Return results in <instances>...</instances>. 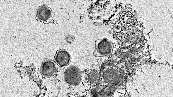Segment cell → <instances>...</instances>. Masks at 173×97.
I'll list each match as a JSON object with an SVG mask.
<instances>
[{"label":"cell","mask_w":173,"mask_h":97,"mask_svg":"<svg viewBox=\"0 0 173 97\" xmlns=\"http://www.w3.org/2000/svg\"><path fill=\"white\" fill-rule=\"evenodd\" d=\"M95 48L93 53L94 56L97 57H107L112 52V44L110 40L104 38L95 41Z\"/></svg>","instance_id":"1"},{"label":"cell","mask_w":173,"mask_h":97,"mask_svg":"<svg viewBox=\"0 0 173 97\" xmlns=\"http://www.w3.org/2000/svg\"><path fill=\"white\" fill-rule=\"evenodd\" d=\"M36 20L47 24L52 23L55 18V13L46 4L39 6L37 10Z\"/></svg>","instance_id":"2"},{"label":"cell","mask_w":173,"mask_h":97,"mask_svg":"<svg viewBox=\"0 0 173 97\" xmlns=\"http://www.w3.org/2000/svg\"><path fill=\"white\" fill-rule=\"evenodd\" d=\"M64 78L66 82L69 85H77L81 81V73L78 67L72 66L66 70L64 74Z\"/></svg>","instance_id":"3"},{"label":"cell","mask_w":173,"mask_h":97,"mask_svg":"<svg viewBox=\"0 0 173 97\" xmlns=\"http://www.w3.org/2000/svg\"><path fill=\"white\" fill-rule=\"evenodd\" d=\"M70 60V54L67 51L64 49L57 51L54 59L55 63L60 67H63L69 65Z\"/></svg>","instance_id":"4"},{"label":"cell","mask_w":173,"mask_h":97,"mask_svg":"<svg viewBox=\"0 0 173 97\" xmlns=\"http://www.w3.org/2000/svg\"><path fill=\"white\" fill-rule=\"evenodd\" d=\"M57 71V68L54 62L47 59L44 61L40 69V73L42 75L51 77L55 74Z\"/></svg>","instance_id":"5"},{"label":"cell","mask_w":173,"mask_h":97,"mask_svg":"<svg viewBox=\"0 0 173 97\" xmlns=\"http://www.w3.org/2000/svg\"><path fill=\"white\" fill-rule=\"evenodd\" d=\"M122 23L125 24H129L132 22L133 20V15L129 12H125L121 17Z\"/></svg>","instance_id":"6"},{"label":"cell","mask_w":173,"mask_h":97,"mask_svg":"<svg viewBox=\"0 0 173 97\" xmlns=\"http://www.w3.org/2000/svg\"><path fill=\"white\" fill-rule=\"evenodd\" d=\"M67 41L69 43L71 44L73 42L74 40V37L73 36L70 35V36L67 37Z\"/></svg>","instance_id":"7"}]
</instances>
